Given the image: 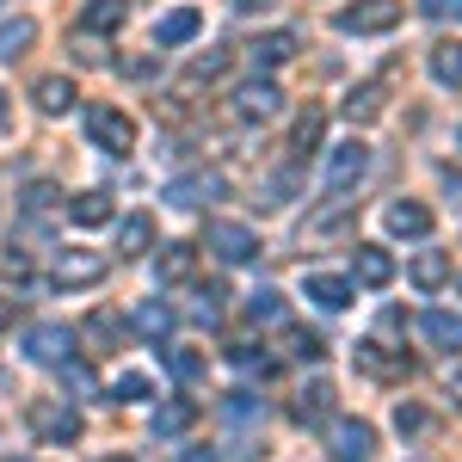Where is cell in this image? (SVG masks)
I'll list each match as a JSON object with an SVG mask.
<instances>
[{
  "label": "cell",
  "instance_id": "cell-8",
  "mask_svg": "<svg viewBox=\"0 0 462 462\" xmlns=\"http://www.w3.org/2000/svg\"><path fill=\"white\" fill-rule=\"evenodd\" d=\"M32 431L43 438V444H74V438H80V413L62 407V401H37L32 407Z\"/></svg>",
  "mask_w": 462,
  "mask_h": 462
},
{
  "label": "cell",
  "instance_id": "cell-27",
  "mask_svg": "<svg viewBox=\"0 0 462 462\" xmlns=\"http://www.w3.org/2000/svg\"><path fill=\"white\" fill-rule=\"evenodd\" d=\"M284 315H290V309H284L278 290H253V296H247V320H253V327H284Z\"/></svg>",
  "mask_w": 462,
  "mask_h": 462
},
{
  "label": "cell",
  "instance_id": "cell-41",
  "mask_svg": "<svg viewBox=\"0 0 462 462\" xmlns=\"http://www.w3.org/2000/svg\"><path fill=\"white\" fill-rule=\"evenodd\" d=\"M62 383H69L74 394H99V383H93V370H87V364H74V357L62 364Z\"/></svg>",
  "mask_w": 462,
  "mask_h": 462
},
{
  "label": "cell",
  "instance_id": "cell-18",
  "mask_svg": "<svg viewBox=\"0 0 462 462\" xmlns=\"http://www.w3.org/2000/svg\"><path fill=\"white\" fill-rule=\"evenodd\" d=\"M426 69H431V80H438V87H462V43H457V37L431 43Z\"/></svg>",
  "mask_w": 462,
  "mask_h": 462
},
{
  "label": "cell",
  "instance_id": "cell-36",
  "mask_svg": "<svg viewBox=\"0 0 462 462\" xmlns=\"http://www.w3.org/2000/svg\"><path fill=\"white\" fill-rule=\"evenodd\" d=\"M320 130H327V117H320V111H302V117H296V148H302V154L320 148Z\"/></svg>",
  "mask_w": 462,
  "mask_h": 462
},
{
  "label": "cell",
  "instance_id": "cell-3",
  "mask_svg": "<svg viewBox=\"0 0 462 462\" xmlns=\"http://www.w3.org/2000/svg\"><path fill=\"white\" fill-rule=\"evenodd\" d=\"M87 136H93V148H106V154H130L136 148V124H130V111H117V106H93L87 111Z\"/></svg>",
  "mask_w": 462,
  "mask_h": 462
},
{
  "label": "cell",
  "instance_id": "cell-6",
  "mask_svg": "<svg viewBox=\"0 0 462 462\" xmlns=\"http://www.w3.org/2000/svg\"><path fill=\"white\" fill-rule=\"evenodd\" d=\"M364 173H370V148L357 143V136H352V143H339L333 154H327V191H352Z\"/></svg>",
  "mask_w": 462,
  "mask_h": 462
},
{
  "label": "cell",
  "instance_id": "cell-30",
  "mask_svg": "<svg viewBox=\"0 0 462 462\" xmlns=\"http://www.w3.org/2000/svg\"><path fill=\"white\" fill-rule=\"evenodd\" d=\"M69 106H74V80L43 74V80H37V111H50V117H56V111H69Z\"/></svg>",
  "mask_w": 462,
  "mask_h": 462
},
{
  "label": "cell",
  "instance_id": "cell-35",
  "mask_svg": "<svg viewBox=\"0 0 462 462\" xmlns=\"http://www.w3.org/2000/svg\"><path fill=\"white\" fill-rule=\"evenodd\" d=\"M290 191H296V179L278 173L272 185H265V191H259V198H253V204H259V210H284V204H290Z\"/></svg>",
  "mask_w": 462,
  "mask_h": 462
},
{
  "label": "cell",
  "instance_id": "cell-24",
  "mask_svg": "<svg viewBox=\"0 0 462 462\" xmlns=\"http://www.w3.org/2000/svg\"><path fill=\"white\" fill-rule=\"evenodd\" d=\"M394 278V259L383 247H357V284L364 290H383Z\"/></svg>",
  "mask_w": 462,
  "mask_h": 462
},
{
  "label": "cell",
  "instance_id": "cell-32",
  "mask_svg": "<svg viewBox=\"0 0 462 462\" xmlns=\"http://www.w3.org/2000/svg\"><path fill=\"white\" fill-rule=\"evenodd\" d=\"M339 111H346L352 124H376V117H383V87H357V93H352Z\"/></svg>",
  "mask_w": 462,
  "mask_h": 462
},
{
  "label": "cell",
  "instance_id": "cell-29",
  "mask_svg": "<svg viewBox=\"0 0 462 462\" xmlns=\"http://www.w3.org/2000/svg\"><path fill=\"white\" fill-rule=\"evenodd\" d=\"M69 222H80V228H99V222H111V198L106 191H80L69 204Z\"/></svg>",
  "mask_w": 462,
  "mask_h": 462
},
{
  "label": "cell",
  "instance_id": "cell-2",
  "mask_svg": "<svg viewBox=\"0 0 462 462\" xmlns=\"http://www.w3.org/2000/svg\"><path fill=\"white\" fill-rule=\"evenodd\" d=\"M99 278H106V253H93V247H62L56 265H50L56 290H93Z\"/></svg>",
  "mask_w": 462,
  "mask_h": 462
},
{
  "label": "cell",
  "instance_id": "cell-28",
  "mask_svg": "<svg viewBox=\"0 0 462 462\" xmlns=\"http://www.w3.org/2000/svg\"><path fill=\"white\" fill-rule=\"evenodd\" d=\"M136 333H143L148 346H161V339L173 333V309H167V302H143V309H136Z\"/></svg>",
  "mask_w": 462,
  "mask_h": 462
},
{
  "label": "cell",
  "instance_id": "cell-48",
  "mask_svg": "<svg viewBox=\"0 0 462 462\" xmlns=\"http://www.w3.org/2000/svg\"><path fill=\"white\" fill-rule=\"evenodd\" d=\"M450 394H457V401H462V364H457V370H450Z\"/></svg>",
  "mask_w": 462,
  "mask_h": 462
},
{
  "label": "cell",
  "instance_id": "cell-26",
  "mask_svg": "<svg viewBox=\"0 0 462 462\" xmlns=\"http://www.w3.org/2000/svg\"><path fill=\"white\" fill-rule=\"evenodd\" d=\"M327 413H333V383H309V389L296 394V420L302 426H320Z\"/></svg>",
  "mask_w": 462,
  "mask_h": 462
},
{
  "label": "cell",
  "instance_id": "cell-33",
  "mask_svg": "<svg viewBox=\"0 0 462 462\" xmlns=\"http://www.w3.org/2000/svg\"><path fill=\"white\" fill-rule=\"evenodd\" d=\"M394 431H401V438H426L431 413L420 407V401H401V407H394Z\"/></svg>",
  "mask_w": 462,
  "mask_h": 462
},
{
  "label": "cell",
  "instance_id": "cell-42",
  "mask_svg": "<svg viewBox=\"0 0 462 462\" xmlns=\"http://www.w3.org/2000/svg\"><path fill=\"white\" fill-rule=\"evenodd\" d=\"M50 204H56V185H32V191H25V210H50Z\"/></svg>",
  "mask_w": 462,
  "mask_h": 462
},
{
  "label": "cell",
  "instance_id": "cell-20",
  "mask_svg": "<svg viewBox=\"0 0 462 462\" xmlns=\"http://www.w3.org/2000/svg\"><path fill=\"white\" fill-rule=\"evenodd\" d=\"M32 43H37V19H25V13H19V19H0V62L25 56Z\"/></svg>",
  "mask_w": 462,
  "mask_h": 462
},
{
  "label": "cell",
  "instance_id": "cell-50",
  "mask_svg": "<svg viewBox=\"0 0 462 462\" xmlns=\"http://www.w3.org/2000/svg\"><path fill=\"white\" fill-rule=\"evenodd\" d=\"M0 117H6V93H0Z\"/></svg>",
  "mask_w": 462,
  "mask_h": 462
},
{
  "label": "cell",
  "instance_id": "cell-1",
  "mask_svg": "<svg viewBox=\"0 0 462 462\" xmlns=\"http://www.w3.org/2000/svg\"><path fill=\"white\" fill-rule=\"evenodd\" d=\"M401 13H407L401 0H352V6H339L333 25H339L346 37H376V32H394Z\"/></svg>",
  "mask_w": 462,
  "mask_h": 462
},
{
  "label": "cell",
  "instance_id": "cell-22",
  "mask_svg": "<svg viewBox=\"0 0 462 462\" xmlns=\"http://www.w3.org/2000/svg\"><path fill=\"white\" fill-rule=\"evenodd\" d=\"M87 339H93V352H124V320L111 309H93L87 315Z\"/></svg>",
  "mask_w": 462,
  "mask_h": 462
},
{
  "label": "cell",
  "instance_id": "cell-49",
  "mask_svg": "<svg viewBox=\"0 0 462 462\" xmlns=\"http://www.w3.org/2000/svg\"><path fill=\"white\" fill-rule=\"evenodd\" d=\"M450 198H457V204H462V179H450Z\"/></svg>",
  "mask_w": 462,
  "mask_h": 462
},
{
  "label": "cell",
  "instance_id": "cell-47",
  "mask_svg": "<svg viewBox=\"0 0 462 462\" xmlns=\"http://www.w3.org/2000/svg\"><path fill=\"white\" fill-rule=\"evenodd\" d=\"M272 0H235V13H265Z\"/></svg>",
  "mask_w": 462,
  "mask_h": 462
},
{
  "label": "cell",
  "instance_id": "cell-25",
  "mask_svg": "<svg viewBox=\"0 0 462 462\" xmlns=\"http://www.w3.org/2000/svg\"><path fill=\"white\" fill-rule=\"evenodd\" d=\"M167 370H173L179 383H204L210 376V357L198 352V346H167Z\"/></svg>",
  "mask_w": 462,
  "mask_h": 462
},
{
  "label": "cell",
  "instance_id": "cell-43",
  "mask_svg": "<svg viewBox=\"0 0 462 462\" xmlns=\"http://www.w3.org/2000/svg\"><path fill=\"white\" fill-rule=\"evenodd\" d=\"M290 352H296V357H320L327 346H320L315 333H290Z\"/></svg>",
  "mask_w": 462,
  "mask_h": 462
},
{
  "label": "cell",
  "instance_id": "cell-44",
  "mask_svg": "<svg viewBox=\"0 0 462 462\" xmlns=\"http://www.w3.org/2000/svg\"><path fill=\"white\" fill-rule=\"evenodd\" d=\"M0 272H6V278H32V259H25V253H6Z\"/></svg>",
  "mask_w": 462,
  "mask_h": 462
},
{
  "label": "cell",
  "instance_id": "cell-40",
  "mask_svg": "<svg viewBox=\"0 0 462 462\" xmlns=\"http://www.w3.org/2000/svg\"><path fill=\"white\" fill-rule=\"evenodd\" d=\"M222 413H228V420H259L265 407H259V401H253L247 389H235V394H228V401H222Z\"/></svg>",
  "mask_w": 462,
  "mask_h": 462
},
{
  "label": "cell",
  "instance_id": "cell-21",
  "mask_svg": "<svg viewBox=\"0 0 462 462\" xmlns=\"http://www.w3.org/2000/svg\"><path fill=\"white\" fill-rule=\"evenodd\" d=\"M148 247H154V222H148V216H124V222H117V253H124V259H143Z\"/></svg>",
  "mask_w": 462,
  "mask_h": 462
},
{
  "label": "cell",
  "instance_id": "cell-10",
  "mask_svg": "<svg viewBox=\"0 0 462 462\" xmlns=\"http://www.w3.org/2000/svg\"><path fill=\"white\" fill-rule=\"evenodd\" d=\"M284 111V93L272 87V80H247L241 93H235V117L241 124H265V117H278Z\"/></svg>",
  "mask_w": 462,
  "mask_h": 462
},
{
  "label": "cell",
  "instance_id": "cell-13",
  "mask_svg": "<svg viewBox=\"0 0 462 462\" xmlns=\"http://www.w3.org/2000/svg\"><path fill=\"white\" fill-rule=\"evenodd\" d=\"M407 278H413L420 290H444V284H450V253H444V247H420V253H413V265H407Z\"/></svg>",
  "mask_w": 462,
  "mask_h": 462
},
{
  "label": "cell",
  "instance_id": "cell-31",
  "mask_svg": "<svg viewBox=\"0 0 462 462\" xmlns=\"http://www.w3.org/2000/svg\"><path fill=\"white\" fill-rule=\"evenodd\" d=\"M130 19V0H87V32H117Z\"/></svg>",
  "mask_w": 462,
  "mask_h": 462
},
{
  "label": "cell",
  "instance_id": "cell-15",
  "mask_svg": "<svg viewBox=\"0 0 462 462\" xmlns=\"http://www.w3.org/2000/svg\"><path fill=\"white\" fill-rule=\"evenodd\" d=\"M389 235H401V241H426L431 235V210L426 204H389Z\"/></svg>",
  "mask_w": 462,
  "mask_h": 462
},
{
  "label": "cell",
  "instance_id": "cell-51",
  "mask_svg": "<svg viewBox=\"0 0 462 462\" xmlns=\"http://www.w3.org/2000/svg\"><path fill=\"white\" fill-rule=\"evenodd\" d=\"M106 462H130V457H106Z\"/></svg>",
  "mask_w": 462,
  "mask_h": 462
},
{
  "label": "cell",
  "instance_id": "cell-23",
  "mask_svg": "<svg viewBox=\"0 0 462 462\" xmlns=\"http://www.w3.org/2000/svg\"><path fill=\"white\" fill-rule=\"evenodd\" d=\"M309 302H315V309H346V302H352V284L333 278V272H309Z\"/></svg>",
  "mask_w": 462,
  "mask_h": 462
},
{
  "label": "cell",
  "instance_id": "cell-34",
  "mask_svg": "<svg viewBox=\"0 0 462 462\" xmlns=\"http://www.w3.org/2000/svg\"><path fill=\"white\" fill-rule=\"evenodd\" d=\"M216 74H228V50H210V56H198L185 80H191V87H204V80H216Z\"/></svg>",
  "mask_w": 462,
  "mask_h": 462
},
{
  "label": "cell",
  "instance_id": "cell-39",
  "mask_svg": "<svg viewBox=\"0 0 462 462\" xmlns=\"http://www.w3.org/2000/svg\"><path fill=\"white\" fill-rule=\"evenodd\" d=\"M148 376H117V383H111V401H124V407H130V401H148Z\"/></svg>",
  "mask_w": 462,
  "mask_h": 462
},
{
  "label": "cell",
  "instance_id": "cell-4",
  "mask_svg": "<svg viewBox=\"0 0 462 462\" xmlns=\"http://www.w3.org/2000/svg\"><path fill=\"white\" fill-rule=\"evenodd\" d=\"M352 364L364 370V376H376V383H401V376H413V357H407V352H389L383 339H357Z\"/></svg>",
  "mask_w": 462,
  "mask_h": 462
},
{
  "label": "cell",
  "instance_id": "cell-46",
  "mask_svg": "<svg viewBox=\"0 0 462 462\" xmlns=\"http://www.w3.org/2000/svg\"><path fill=\"white\" fill-rule=\"evenodd\" d=\"M179 462H222V457H216L210 444H191V450H185V457H179Z\"/></svg>",
  "mask_w": 462,
  "mask_h": 462
},
{
  "label": "cell",
  "instance_id": "cell-17",
  "mask_svg": "<svg viewBox=\"0 0 462 462\" xmlns=\"http://www.w3.org/2000/svg\"><path fill=\"white\" fill-rule=\"evenodd\" d=\"M154 272H161V284H185V278L198 272V247H191V241H167Z\"/></svg>",
  "mask_w": 462,
  "mask_h": 462
},
{
  "label": "cell",
  "instance_id": "cell-37",
  "mask_svg": "<svg viewBox=\"0 0 462 462\" xmlns=\"http://www.w3.org/2000/svg\"><path fill=\"white\" fill-rule=\"evenodd\" d=\"M235 364H241V370H247V376H272V370H278V364H272V352H253V346H235Z\"/></svg>",
  "mask_w": 462,
  "mask_h": 462
},
{
  "label": "cell",
  "instance_id": "cell-14",
  "mask_svg": "<svg viewBox=\"0 0 462 462\" xmlns=\"http://www.w3.org/2000/svg\"><path fill=\"white\" fill-rule=\"evenodd\" d=\"M420 333H426L438 352H450V357H462V315H450V309H431L426 320H420Z\"/></svg>",
  "mask_w": 462,
  "mask_h": 462
},
{
  "label": "cell",
  "instance_id": "cell-9",
  "mask_svg": "<svg viewBox=\"0 0 462 462\" xmlns=\"http://www.w3.org/2000/svg\"><path fill=\"white\" fill-rule=\"evenodd\" d=\"M327 450H333V462H370V457H376V426H364V420H339L333 438H327Z\"/></svg>",
  "mask_w": 462,
  "mask_h": 462
},
{
  "label": "cell",
  "instance_id": "cell-11",
  "mask_svg": "<svg viewBox=\"0 0 462 462\" xmlns=\"http://www.w3.org/2000/svg\"><path fill=\"white\" fill-rule=\"evenodd\" d=\"M222 191H228V179H222V173H191V179H173V185H167V204H173V210H198L204 198L216 204Z\"/></svg>",
  "mask_w": 462,
  "mask_h": 462
},
{
  "label": "cell",
  "instance_id": "cell-16",
  "mask_svg": "<svg viewBox=\"0 0 462 462\" xmlns=\"http://www.w3.org/2000/svg\"><path fill=\"white\" fill-rule=\"evenodd\" d=\"M191 426H198V401L179 394V401H161L154 407V438H179V431H191Z\"/></svg>",
  "mask_w": 462,
  "mask_h": 462
},
{
  "label": "cell",
  "instance_id": "cell-19",
  "mask_svg": "<svg viewBox=\"0 0 462 462\" xmlns=\"http://www.w3.org/2000/svg\"><path fill=\"white\" fill-rule=\"evenodd\" d=\"M247 56H253V69H284L290 56H296V32H265Z\"/></svg>",
  "mask_w": 462,
  "mask_h": 462
},
{
  "label": "cell",
  "instance_id": "cell-38",
  "mask_svg": "<svg viewBox=\"0 0 462 462\" xmlns=\"http://www.w3.org/2000/svg\"><path fill=\"white\" fill-rule=\"evenodd\" d=\"M420 13L431 25H462V0H420Z\"/></svg>",
  "mask_w": 462,
  "mask_h": 462
},
{
  "label": "cell",
  "instance_id": "cell-5",
  "mask_svg": "<svg viewBox=\"0 0 462 462\" xmlns=\"http://www.w3.org/2000/svg\"><path fill=\"white\" fill-rule=\"evenodd\" d=\"M25 357H32V364H50V370H62V364L74 357V333H69V327H56V320H43V327L25 333Z\"/></svg>",
  "mask_w": 462,
  "mask_h": 462
},
{
  "label": "cell",
  "instance_id": "cell-12",
  "mask_svg": "<svg viewBox=\"0 0 462 462\" xmlns=\"http://www.w3.org/2000/svg\"><path fill=\"white\" fill-rule=\"evenodd\" d=\"M198 32H204V13H198V6H173V13H161L154 43H161V50H179V43H191Z\"/></svg>",
  "mask_w": 462,
  "mask_h": 462
},
{
  "label": "cell",
  "instance_id": "cell-45",
  "mask_svg": "<svg viewBox=\"0 0 462 462\" xmlns=\"http://www.w3.org/2000/svg\"><path fill=\"white\" fill-rule=\"evenodd\" d=\"M19 315H25V309H19V296H0V327H13Z\"/></svg>",
  "mask_w": 462,
  "mask_h": 462
},
{
  "label": "cell",
  "instance_id": "cell-7",
  "mask_svg": "<svg viewBox=\"0 0 462 462\" xmlns=\"http://www.w3.org/2000/svg\"><path fill=\"white\" fill-rule=\"evenodd\" d=\"M210 253L228 259V265H247V259H259V235L241 228V222H222V216H216L210 222Z\"/></svg>",
  "mask_w": 462,
  "mask_h": 462
}]
</instances>
